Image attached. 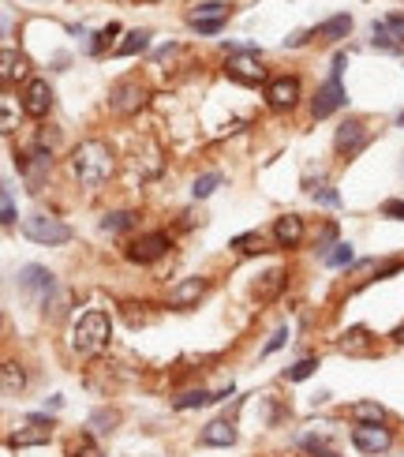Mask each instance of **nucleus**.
I'll return each mask as SVG.
<instances>
[{
	"label": "nucleus",
	"instance_id": "nucleus-1",
	"mask_svg": "<svg viewBox=\"0 0 404 457\" xmlns=\"http://www.w3.org/2000/svg\"><path fill=\"white\" fill-rule=\"evenodd\" d=\"M71 169H75L79 184L98 188L101 180H109V172H113V150L98 139H86V143H79L75 158H71Z\"/></svg>",
	"mask_w": 404,
	"mask_h": 457
},
{
	"label": "nucleus",
	"instance_id": "nucleus-2",
	"mask_svg": "<svg viewBox=\"0 0 404 457\" xmlns=\"http://www.w3.org/2000/svg\"><path fill=\"white\" fill-rule=\"evenodd\" d=\"M105 341H109V315L105 312H86L75 323V330H71V349L82 356L98 352Z\"/></svg>",
	"mask_w": 404,
	"mask_h": 457
},
{
	"label": "nucleus",
	"instance_id": "nucleus-3",
	"mask_svg": "<svg viewBox=\"0 0 404 457\" xmlns=\"http://www.w3.org/2000/svg\"><path fill=\"white\" fill-rule=\"evenodd\" d=\"M23 236L34 244H68L71 240V228L60 222V217H49V214H30L23 217Z\"/></svg>",
	"mask_w": 404,
	"mask_h": 457
},
{
	"label": "nucleus",
	"instance_id": "nucleus-4",
	"mask_svg": "<svg viewBox=\"0 0 404 457\" xmlns=\"http://www.w3.org/2000/svg\"><path fill=\"white\" fill-rule=\"evenodd\" d=\"M345 53H337L333 57V71H329V83L326 87H318V94H315V116H329V113H337V109L345 105V87H341V71H345Z\"/></svg>",
	"mask_w": 404,
	"mask_h": 457
},
{
	"label": "nucleus",
	"instance_id": "nucleus-5",
	"mask_svg": "<svg viewBox=\"0 0 404 457\" xmlns=\"http://www.w3.org/2000/svg\"><path fill=\"white\" fill-rule=\"evenodd\" d=\"M352 446L360 454H371L374 457V454H385V450H389V446H393V435L385 431L382 424H360L352 431Z\"/></svg>",
	"mask_w": 404,
	"mask_h": 457
},
{
	"label": "nucleus",
	"instance_id": "nucleus-6",
	"mask_svg": "<svg viewBox=\"0 0 404 457\" xmlns=\"http://www.w3.org/2000/svg\"><path fill=\"white\" fill-rule=\"evenodd\" d=\"M23 109H26V116H34V120H42V116H49V109H53V90L45 79H30L23 90Z\"/></svg>",
	"mask_w": 404,
	"mask_h": 457
},
{
	"label": "nucleus",
	"instance_id": "nucleus-7",
	"mask_svg": "<svg viewBox=\"0 0 404 457\" xmlns=\"http://www.w3.org/2000/svg\"><path fill=\"white\" fill-rule=\"evenodd\" d=\"M49 435H53V420L34 413V416H26L23 431L12 435V446H38V442H49Z\"/></svg>",
	"mask_w": 404,
	"mask_h": 457
},
{
	"label": "nucleus",
	"instance_id": "nucleus-8",
	"mask_svg": "<svg viewBox=\"0 0 404 457\" xmlns=\"http://www.w3.org/2000/svg\"><path fill=\"white\" fill-rule=\"evenodd\" d=\"M19 289L30 292V296H38V300H49L53 296V274L45 267H23L19 270Z\"/></svg>",
	"mask_w": 404,
	"mask_h": 457
},
{
	"label": "nucleus",
	"instance_id": "nucleus-9",
	"mask_svg": "<svg viewBox=\"0 0 404 457\" xmlns=\"http://www.w3.org/2000/svg\"><path fill=\"white\" fill-rule=\"evenodd\" d=\"M228 75L240 79V83H262L266 68H259V53H236L228 60Z\"/></svg>",
	"mask_w": 404,
	"mask_h": 457
},
{
	"label": "nucleus",
	"instance_id": "nucleus-10",
	"mask_svg": "<svg viewBox=\"0 0 404 457\" xmlns=\"http://www.w3.org/2000/svg\"><path fill=\"white\" fill-rule=\"evenodd\" d=\"M143 102H146V90L139 83H116L109 90V105H113L116 113H135Z\"/></svg>",
	"mask_w": 404,
	"mask_h": 457
},
{
	"label": "nucleus",
	"instance_id": "nucleus-11",
	"mask_svg": "<svg viewBox=\"0 0 404 457\" xmlns=\"http://www.w3.org/2000/svg\"><path fill=\"white\" fill-rule=\"evenodd\" d=\"M165 248H169V236H165V233H150V236H139V240L127 248V259H131V262H154Z\"/></svg>",
	"mask_w": 404,
	"mask_h": 457
},
{
	"label": "nucleus",
	"instance_id": "nucleus-12",
	"mask_svg": "<svg viewBox=\"0 0 404 457\" xmlns=\"http://www.w3.org/2000/svg\"><path fill=\"white\" fill-rule=\"evenodd\" d=\"M266 98H270L273 109H292L300 98V79L284 75V79H273L270 87H266Z\"/></svg>",
	"mask_w": 404,
	"mask_h": 457
},
{
	"label": "nucleus",
	"instance_id": "nucleus-13",
	"mask_svg": "<svg viewBox=\"0 0 404 457\" xmlns=\"http://www.w3.org/2000/svg\"><path fill=\"white\" fill-rule=\"evenodd\" d=\"M337 349L348 352V356H371V352H374V337L367 334L363 326H352V330H345V334H341Z\"/></svg>",
	"mask_w": 404,
	"mask_h": 457
},
{
	"label": "nucleus",
	"instance_id": "nucleus-14",
	"mask_svg": "<svg viewBox=\"0 0 404 457\" xmlns=\"http://www.w3.org/2000/svg\"><path fill=\"white\" fill-rule=\"evenodd\" d=\"M273 236H277L281 248H296L303 240V217L300 214H284L277 217V225H273Z\"/></svg>",
	"mask_w": 404,
	"mask_h": 457
},
{
	"label": "nucleus",
	"instance_id": "nucleus-15",
	"mask_svg": "<svg viewBox=\"0 0 404 457\" xmlns=\"http://www.w3.org/2000/svg\"><path fill=\"white\" fill-rule=\"evenodd\" d=\"M202 292H206V281H202V278H183L180 285L169 289V304L172 307H187V304H195Z\"/></svg>",
	"mask_w": 404,
	"mask_h": 457
},
{
	"label": "nucleus",
	"instance_id": "nucleus-16",
	"mask_svg": "<svg viewBox=\"0 0 404 457\" xmlns=\"http://www.w3.org/2000/svg\"><path fill=\"white\" fill-rule=\"evenodd\" d=\"M363 139H367V132H363V120H356V116H352V120H345L341 127H337V150H341V154H352V150H360V146H363Z\"/></svg>",
	"mask_w": 404,
	"mask_h": 457
},
{
	"label": "nucleus",
	"instance_id": "nucleus-17",
	"mask_svg": "<svg viewBox=\"0 0 404 457\" xmlns=\"http://www.w3.org/2000/svg\"><path fill=\"white\" fill-rule=\"evenodd\" d=\"M236 442V427L228 420H210L202 427V446H232Z\"/></svg>",
	"mask_w": 404,
	"mask_h": 457
},
{
	"label": "nucleus",
	"instance_id": "nucleus-18",
	"mask_svg": "<svg viewBox=\"0 0 404 457\" xmlns=\"http://www.w3.org/2000/svg\"><path fill=\"white\" fill-rule=\"evenodd\" d=\"M49 169H53V158H49V150H30V154H26V161H23V172H26V180H30V184H38V180H42Z\"/></svg>",
	"mask_w": 404,
	"mask_h": 457
},
{
	"label": "nucleus",
	"instance_id": "nucleus-19",
	"mask_svg": "<svg viewBox=\"0 0 404 457\" xmlns=\"http://www.w3.org/2000/svg\"><path fill=\"white\" fill-rule=\"evenodd\" d=\"M348 30H352V19H348V15H333V19H326L315 30V38L318 42H341V38H348Z\"/></svg>",
	"mask_w": 404,
	"mask_h": 457
},
{
	"label": "nucleus",
	"instance_id": "nucleus-20",
	"mask_svg": "<svg viewBox=\"0 0 404 457\" xmlns=\"http://www.w3.org/2000/svg\"><path fill=\"white\" fill-rule=\"evenodd\" d=\"M0 382H4V394L8 397H19L23 386H26V375H23L19 364H4V368H0Z\"/></svg>",
	"mask_w": 404,
	"mask_h": 457
},
{
	"label": "nucleus",
	"instance_id": "nucleus-21",
	"mask_svg": "<svg viewBox=\"0 0 404 457\" xmlns=\"http://www.w3.org/2000/svg\"><path fill=\"white\" fill-rule=\"evenodd\" d=\"M371 42H374V49H382V53H401L404 49V45L393 38V30H389V23H385V19H378L371 26Z\"/></svg>",
	"mask_w": 404,
	"mask_h": 457
},
{
	"label": "nucleus",
	"instance_id": "nucleus-22",
	"mask_svg": "<svg viewBox=\"0 0 404 457\" xmlns=\"http://www.w3.org/2000/svg\"><path fill=\"white\" fill-rule=\"evenodd\" d=\"M228 8L217 4V0H206V4H199L195 12H191V23H225Z\"/></svg>",
	"mask_w": 404,
	"mask_h": 457
},
{
	"label": "nucleus",
	"instance_id": "nucleus-23",
	"mask_svg": "<svg viewBox=\"0 0 404 457\" xmlns=\"http://www.w3.org/2000/svg\"><path fill=\"white\" fill-rule=\"evenodd\" d=\"M146 45H150V30H131L120 45H116V53H120V57H135V53H143Z\"/></svg>",
	"mask_w": 404,
	"mask_h": 457
},
{
	"label": "nucleus",
	"instance_id": "nucleus-24",
	"mask_svg": "<svg viewBox=\"0 0 404 457\" xmlns=\"http://www.w3.org/2000/svg\"><path fill=\"white\" fill-rule=\"evenodd\" d=\"M352 416L360 420V424H382V420H385V409L374 405V401H360V405H352Z\"/></svg>",
	"mask_w": 404,
	"mask_h": 457
},
{
	"label": "nucleus",
	"instance_id": "nucleus-25",
	"mask_svg": "<svg viewBox=\"0 0 404 457\" xmlns=\"http://www.w3.org/2000/svg\"><path fill=\"white\" fill-rule=\"evenodd\" d=\"M116 424H120V413H113V409H98V413L90 416V427H94L98 435L116 431Z\"/></svg>",
	"mask_w": 404,
	"mask_h": 457
},
{
	"label": "nucleus",
	"instance_id": "nucleus-26",
	"mask_svg": "<svg viewBox=\"0 0 404 457\" xmlns=\"http://www.w3.org/2000/svg\"><path fill=\"white\" fill-rule=\"evenodd\" d=\"M135 225V214H127V210H116V214H105L101 217V228L105 233H124V228Z\"/></svg>",
	"mask_w": 404,
	"mask_h": 457
},
{
	"label": "nucleus",
	"instance_id": "nucleus-27",
	"mask_svg": "<svg viewBox=\"0 0 404 457\" xmlns=\"http://www.w3.org/2000/svg\"><path fill=\"white\" fill-rule=\"evenodd\" d=\"M217 188H221V172H202V177L195 180V188H191V191H195V199H210Z\"/></svg>",
	"mask_w": 404,
	"mask_h": 457
},
{
	"label": "nucleus",
	"instance_id": "nucleus-28",
	"mask_svg": "<svg viewBox=\"0 0 404 457\" xmlns=\"http://www.w3.org/2000/svg\"><path fill=\"white\" fill-rule=\"evenodd\" d=\"M352 262H356L352 244H337L333 251H326V267H352Z\"/></svg>",
	"mask_w": 404,
	"mask_h": 457
},
{
	"label": "nucleus",
	"instance_id": "nucleus-29",
	"mask_svg": "<svg viewBox=\"0 0 404 457\" xmlns=\"http://www.w3.org/2000/svg\"><path fill=\"white\" fill-rule=\"evenodd\" d=\"M26 75V57H15V49H4V79H23Z\"/></svg>",
	"mask_w": 404,
	"mask_h": 457
},
{
	"label": "nucleus",
	"instance_id": "nucleus-30",
	"mask_svg": "<svg viewBox=\"0 0 404 457\" xmlns=\"http://www.w3.org/2000/svg\"><path fill=\"white\" fill-rule=\"evenodd\" d=\"M315 368H318V360H315V356H307V360L292 364V368L284 371V379H288V382H303V379H311V375H315Z\"/></svg>",
	"mask_w": 404,
	"mask_h": 457
},
{
	"label": "nucleus",
	"instance_id": "nucleus-31",
	"mask_svg": "<svg viewBox=\"0 0 404 457\" xmlns=\"http://www.w3.org/2000/svg\"><path fill=\"white\" fill-rule=\"evenodd\" d=\"M281 281H284V274H281V270H270V274H262V281L255 285V292H259L262 300H270L273 292L281 289Z\"/></svg>",
	"mask_w": 404,
	"mask_h": 457
},
{
	"label": "nucleus",
	"instance_id": "nucleus-32",
	"mask_svg": "<svg viewBox=\"0 0 404 457\" xmlns=\"http://www.w3.org/2000/svg\"><path fill=\"white\" fill-rule=\"evenodd\" d=\"M303 450L307 454H315V457H337V450L326 442V438H318V435H311V438H303Z\"/></svg>",
	"mask_w": 404,
	"mask_h": 457
},
{
	"label": "nucleus",
	"instance_id": "nucleus-33",
	"mask_svg": "<svg viewBox=\"0 0 404 457\" xmlns=\"http://www.w3.org/2000/svg\"><path fill=\"white\" fill-rule=\"evenodd\" d=\"M206 401H214V394H206V390H187V394L176 401V409H202Z\"/></svg>",
	"mask_w": 404,
	"mask_h": 457
},
{
	"label": "nucleus",
	"instance_id": "nucleus-34",
	"mask_svg": "<svg viewBox=\"0 0 404 457\" xmlns=\"http://www.w3.org/2000/svg\"><path fill=\"white\" fill-rule=\"evenodd\" d=\"M288 341V326H277V330H273V337L270 341H266V349H262V356H270V352H277L281 345Z\"/></svg>",
	"mask_w": 404,
	"mask_h": 457
},
{
	"label": "nucleus",
	"instance_id": "nucleus-35",
	"mask_svg": "<svg viewBox=\"0 0 404 457\" xmlns=\"http://www.w3.org/2000/svg\"><path fill=\"white\" fill-rule=\"evenodd\" d=\"M382 214H385V217H397V222H404V203H401V199H385V203H382Z\"/></svg>",
	"mask_w": 404,
	"mask_h": 457
},
{
	"label": "nucleus",
	"instance_id": "nucleus-36",
	"mask_svg": "<svg viewBox=\"0 0 404 457\" xmlns=\"http://www.w3.org/2000/svg\"><path fill=\"white\" fill-rule=\"evenodd\" d=\"M385 23H389L393 38H397V42L404 45V15H401V12H393V15H385Z\"/></svg>",
	"mask_w": 404,
	"mask_h": 457
},
{
	"label": "nucleus",
	"instance_id": "nucleus-37",
	"mask_svg": "<svg viewBox=\"0 0 404 457\" xmlns=\"http://www.w3.org/2000/svg\"><path fill=\"white\" fill-rule=\"evenodd\" d=\"M75 457H101V450L94 442H90V438H82V442L75 446Z\"/></svg>",
	"mask_w": 404,
	"mask_h": 457
},
{
	"label": "nucleus",
	"instance_id": "nucleus-38",
	"mask_svg": "<svg viewBox=\"0 0 404 457\" xmlns=\"http://www.w3.org/2000/svg\"><path fill=\"white\" fill-rule=\"evenodd\" d=\"M15 222V203H12V188H4V225Z\"/></svg>",
	"mask_w": 404,
	"mask_h": 457
},
{
	"label": "nucleus",
	"instance_id": "nucleus-39",
	"mask_svg": "<svg viewBox=\"0 0 404 457\" xmlns=\"http://www.w3.org/2000/svg\"><path fill=\"white\" fill-rule=\"evenodd\" d=\"M191 26H195L199 34H217L221 30V23H191Z\"/></svg>",
	"mask_w": 404,
	"mask_h": 457
},
{
	"label": "nucleus",
	"instance_id": "nucleus-40",
	"mask_svg": "<svg viewBox=\"0 0 404 457\" xmlns=\"http://www.w3.org/2000/svg\"><path fill=\"white\" fill-rule=\"evenodd\" d=\"M307 38H311V34H307V30H300V34H292V38H288V42H284V45H292V49H296V45H303V42H307Z\"/></svg>",
	"mask_w": 404,
	"mask_h": 457
},
{
	"label": "nucleus",
	"instance_id": "nucleus-41",
	"mask_svg": "<svg viewBox=\"0 0 404 457\" xmlns=\"http://www.w3.org/2000/svg\"><path fill=\"white\" fill-rule=\"evenodd\" d=\"M393 337H397V341H401V345H404V323H401V326H397V330H393Z\"/></svg>",
	"mask_w": 404,
	"mask_h": 457
},
{
	"label": "nucleus",
	"instance_id": "nucleus-42",
	"mask_svg": "<svg viewBox=\"0 0 404 457\" xmlns=\"http://www.w3.org/2000/svg\"><path fill=\"white\" fill-rule=\"evenodd\" d=\"M397 124H401V127H404V113H401V116H397Z\"/></svg>",
	"mask_w": 404,
	"mask_h": 457
}]
</instances>
